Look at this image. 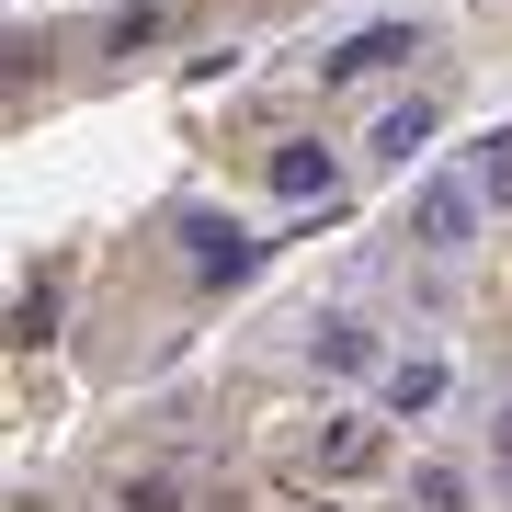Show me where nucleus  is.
<instances>
[{
	"mask_svg": "<svg viewBox=\"0 0 512 512\" xmlns=\"http://www.w3.org/2000/svg\"><path fill=\"white\" fill-rule=\"evenodd\" d=\"M308 365H319V376L376 387V376H387V330H376L365 308H319V319H308Z\"/></svg>",
	"mask_w": 512,
	"mask_h": 512,
	"instance_id": "obj_7",
	"label": "nucleus"
},
{
	"mask_svg": "<svg viewBox=\"0 0 512 512\" xmlns=\"http://www.w3.org/2000/svg\"><path fill=\"white\" fill-rule=\"evenodd\" d=\"M171 262H183L194 285H239L262 262V239L228 217V205H183V217H171Z\"/></svg>",
	"mask_w": 512,
	"mask_h": 512,
	"instance_id": "obj_2",
	"label": "nucleus"
},
{
	"mask_svg": "<svg viewBox=\"0 0 512 512\" xmlns=\"http://www.w3.org/2000/svg\"><path fill=\"white\" fill-rule=\"evenodd\" d=\"M478 228H490V183H478V160H433V171L410 183V251L444 274V262L478 251Z\"/></svg>",
	"mask_w": 512,
	"mask_h": 512,
	"instance_id": "obj_1",
	"label": "nucleus"
},
{
	"mask_svg": "<svg viewBox=\"0 0 512 512\" xmlns=\"http://www.w3.org/2000/svg\"><path fill=\"white\" fill-rule=\"evenodd\" d=\"M421 46H433V23H421V12H376V23H353V35L319 57V80H342V92H353V80H399Z\"/></svg>",
	"mask_w": 512,
	"mask_h": 512,
	"instance_id": "obj_3",
	"label": "nucleus"
},
{
	"mask_svg": "<svg viewBox=\"0 0 512 512\" xmlns=\"http://www.w3.org/2000/svg\"><path fill=\"white\" fill-rule=\"evenodd\" d=\"M365 399L387 421H433L444 399H456V353H433V342H410V353H387V376L365 387Z\"/></svg>",
	"mask_w": 512,
	"mask_h": 512,
	"instance_id": "obj_5",
	"label": "nucleus"
},
{
	"mask_svg": "<svg viewBox=\"0 0 512 512\" xmlns=\"http://www.w3.org/2000/svg\"><path fill=\"white\" fill-rule=\"evenodd\" d=\"M433 137H444V92H387L365 114V137H353V160H365V171H410Z\"/></svg>",
	"mask_w": 512,
	"mask_h": 512,
	"instance_id": "obj_4",
	"label": "nucleus"
},
{
	"mask_svg": "<svg viewBox=\"0 0 512 512\" xmlns=\"http://www.w3.org/2000/svg\"><path fill=\"white\" fill-rule=\"evenodd\" d=\"M490 478H501V501H512V387L490 399Z\"/></svg>",
	"mask_w": 512,
	"mask_h": 512,
	"instance_id": "obj_10",
	"label": "nucleus"
},
{
	"mask_svg": "<svg viewBox=\"0 0 512 512\" xmlns=\"http://www.w3.org/2000/svg\"><path fill=\"white\" fill-rule=\"evenodd\" d=\"M410 501L421 512H467V478L456 467H410Z\"/></svg>",
	"mask_w": 512,
	"mask_h": 512,
	"instance_id": "obj_9",
	"label": "nucleus"
},
{
	"mask_svg": "<svg viewBox=\"0 0 512 512\" xmlns=\"http://www.w3.org/2000/svg\"><path fill=\"white\" fill-rule=\"evenodd\" d=\"M262 194H274L285 217L330 205V194H342V148H330V137H274V160H262Z\"/></svg>",
	"mask_w": 512,
	"mask_h": 512,
	"instance_id": "obj_6",
	"label": "nucleus"
},
{
	"mask_svg": "<svg viewBox=\"0 0 512 512\" xmlns=\"http://www.w3.org/2000/svg\"><path fill=\"white\" fill-rule=\"evenodd\" d=\"M387 433H399V421H387V410H342V421H330V433H319V467H330V478L376 467V444H387Z\"/></svg>",
	"mask_w": 512,
	"mask_h": 512,
	"instance_id": "obj_8",
	"label": "nucleus"
},
{
	"mask_svg": "<svg viewBox=\"0 0 512 512\" xmlns=\"http://www.w3.org/2000/svg\"><path fill=\"white\" fill-rule=\"evenodd\" d=\"M478 183H490V205H512V137H490V148H478Z\"/></svg>",
	"mask_w": 512,
	"mask_h": 512,
	"instance_id": "obj_11",
	"label": "nucleus"
}]
</instances>
